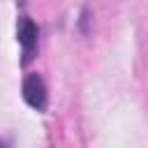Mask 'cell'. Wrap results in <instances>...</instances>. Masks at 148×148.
<instances>
[{
  "label": "cell",
  "instance_id": "6da1fadb",
  "mask_svg": "<svg viewBox=\"0 0 148 148\" xmlns=\"http://www.w3.org/2000/svg\"><path fill=\"white\" fill-rule=\"evenodd\" d=\"M16 39L23 49V65H28L35 58L37 51V42H39V28L30 16H18V25H16Z\"/></svg>",
  "mask_w": 148,
  "mask_h": 148
},
{
  "label": "cell",
  "instance_id": "3957f363",
  "mask_svg": "<svg viewBox=\"0 0 148 148\" xmlns=\"http://www.w3.org/2000/svg\"><path fill=\"white\" fill-rule=\"evenodd\" d=\"M0 148H7V143H5V141H2V139H0Z\"/></svg>",
  "mask_w": 148,
  "mask_h": 148
},
{
  "label": "cell",
  "instance_id": "7a4b0ae2",
  "mask_svg": "<svg viewBox=\"0 0 148 148\" xmlns=\"http://www.w3.org/2000/svg\"><path fill=\"white\" fill-rule=\"evenodd\" d=\"M21 90H23V99H25L28 106H32L37 111H44L46 109V86H44V79L37 72L25 74Z\"/></svg>",
  "mask_w": 148,
  "mask_h": 148
}]
</instances>
